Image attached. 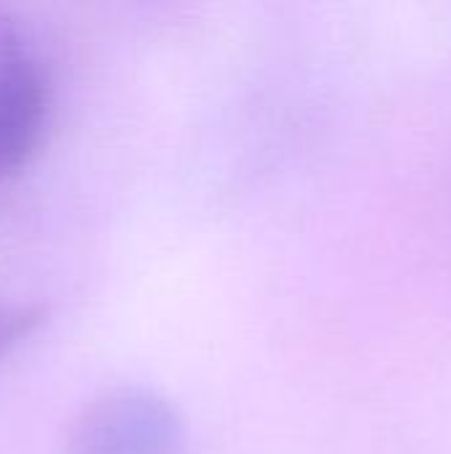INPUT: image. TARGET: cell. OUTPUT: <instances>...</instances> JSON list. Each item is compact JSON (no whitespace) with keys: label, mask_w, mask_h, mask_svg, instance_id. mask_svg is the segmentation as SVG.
<instances>
[{"label":"cell","mask_w":451,"mask_h":454,"mask_svg":"<svg viewBox=\"0 0 451 454\" xmlns=\"http://www.w3.org/2000/svg\"><path fill=\"white\" fill-rule=\"evenodd\" d=\"M69 454H181V412L157 391L112 388L90 399L69 426Z\"/></svg>","instance_id":"6da1fadb"},{"label":"cell","mask_w":451,"mask_h":454,"mask_svg":"<svg viewBox=\"0 0 451 454\" xmlns=\"http://www.w3.org/2000/svg\"><path fill=\"white\" fill-rule=\"evenodd\" d=\"M51 120V82L27 29L0 8V181L16 178L40 152Z\"/></svg>","instance_id":"7a4b0ae2"},{"label":"cell","mask_w":451,"mask_h":454,"mask_svg":"<svg viewBox=\"0 0 451 454\" xmlns=\"http://www.w3.org/2000/svg\"><path fill=\"white\" fill-rule=\"evenodd\" d=\"M48 319L43 303H3L0 301V359L32 338Z\"/></svg>","instance_id":"3957f363"}]
</instances>
